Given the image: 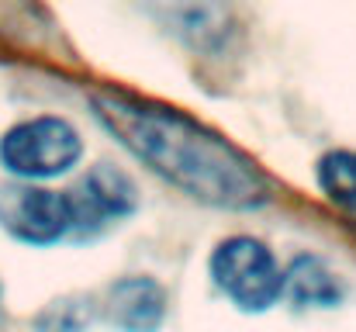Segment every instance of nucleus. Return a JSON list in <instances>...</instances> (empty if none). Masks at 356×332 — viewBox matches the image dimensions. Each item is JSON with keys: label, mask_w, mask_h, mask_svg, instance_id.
Returning a JSON list of instances; mask_svg holds the SVG:
<instances>
[{"label": "nucleus", "mask_w": 356, "mask_h": 332, "mask_svg": "<svg viewBox=\"0 0 356 332\" xmlns=\"http://www.w3.org/2000/svg\"><path fill=\"white\" fill-rule=\"evenodd\" d=\"M83 156L80 132L56 114L17 121L0 139V163L21 180H49L70 173Z\"/></svg>", "instance_id": "obj_2"}, {"label": "nucleus", "mask_w": 356, "mask_h": 332, "mask_svg": "<svg viewBox=\"0 0 356 332\" xmlns=\"http://www.w3.org/2000/svg\"><path fill=\"white\" fill-rule=\"evenodd\" d=\"M166 315V294L152 277H124L108 291V322L121 332H156Z\"/></svg>", "instance_id": "obj_6"}, {"label": "nucleus", "mask_w": 356, "mask_h": 332, "mask_svg": "<svg viewBox=\"0 0 356 332\" xmlns=\"http://www.w3.org/2000/svg\"><path fill=\"white\" fill-rule=\"evenodd\" d=\"M284 294L301 308H336L343 301V284L336 270L318 256H298L284 274Z\"/></svg>", "instance_id": "obj_7"}, {"label": "nucleus", "mask_w": 356, "mask_h": 332, "mask_svg": "<svg viewBox=\"0 0 356 332\" xmlns=\"http://www.w3.org/2000/svg\"><path fill=\"white\" fill-rule=\"evenodd\" d=\"M0 225L28 246H52L76 228L70 191L10 187L0 194Z\"/></svg>", "instance_id": "obj_4"}, {"label": "nucleus", "mask_w": 356, "mask_h": 332, "mask_svg": "<svg viewBox=\"0 0 356 332\" xmlns=\"http://www.w3.org/2000/svg\"><path fill=\"white\" fill-rule=\"evenodd\" d=\"M90 104L97 121L135 159H142L152 173L184 194L232 212L259 208L270 198L259 166L229 139L187 118L184 111L135 101L115 90L94 94Z\"/></svg>", "instance_id": "obj_1"}, {"label": "nucleus", "mask_w": 356, "mask_h": 332, "mask_svg": "<svg viewBox=\"0 0 356 332\" xmlns=\"http://www.w3.org/2000/svg\"><path fill=\"white\" fill-rule=\"evenodd\" d=\"M211 277L242 312H266L284 294V270L277 267L273 253L252 235H232L215 249Z\"/></svg>", "instance_id": "obj_3"}, {"label": "nucleus", "mask_w": 356, "mask_h": 332, "mask_svg": "<svg viewBox=\"0 0 356 332\" xmlns=\"http://www.w3.org/2000/svg\"><path fill=\"white\" fill-rule=\"evenodd\" d=\"M322 194L339 205L343 212L356 215V149H332L315 166Z\"/></svg>", "instance_id": "obj_8"}, {"label": "nucleus", "mask_w": 356, "mask_h": 332, "mask_svg": "<svg viewBox=\"0 0 356 332\" xmlns=\"http://www.w3.org/2000/svg\"><path fill=\"white\" fill-rule=\"evenodd\" d=\"M70 201H73L76 228H97L135 212V184L115 166H94L70 191Z\"/></svg>", "instance_id": "obj_5"}]
</instances>
